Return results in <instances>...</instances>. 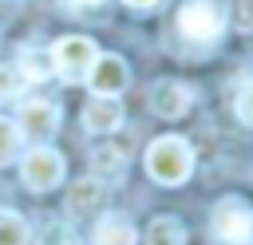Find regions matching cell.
Here are the masks:
<instances>
[{
    "label": "cell",
    "mask_w": 253,
    "mask_h": 245,
    "mask_svg": "<svg viewBox=\"0 0 253 245\" xmlns=\"http://www.w3.org/2000/svg\"><path fill=\"white\" fill-rule=\"evenodd\" d=\"M103 198H107V190H103L99 178H79V182L71 186V194H67V209H71L75 217H83V213H95V209L103 205Z\"/></svg>",
    "instance_id": "cell-11"
},
{
    "label": "cell",
    "mask_w": 253,
    "mask_h": 245,
    "mask_svg": "<svg viewBox=\"0 0 253 245\" xmlns=\"http://www.w3.org/2000/svg\"><path fill=\"white\" fill-rule=\"evenodd\" d=\"M237 119L245 126H253V79H245L241 91H237Z\"/></svg>",
    "instance_id": "cell-18"
},
{
    "label": "cell",
    "mask_w": 253,
    "mask_h": 245,
    "mask_svg": "<svg viewBox=\"0 0 253 245\" xmlns=\"http://www.w3.org/2000/svg\"><path fill=\"white\" fill-rule=\"evenodd\" d=\"M146 245H186V229L178 217H154L146 229Z\"/></svg>",
    "instance_id": "cell-13"
},
{
    "label": "cell",
    "mask_w": 253,
    "mask_h": 245,
    "mask_svg": "<svg viewBox=\"0 0 253 245\" xmlns=\"http://www.w3.org/2000/svg\"><path fill=\"white\" fill-rule=\"evenodd\" d=\"M20 178L28 190L36 194H47L63 182V154L51 150V146H32L24 158H20Z\"/></svg>",
    "instance_id": "cell-5"
},
{
    "label": "cell",
    "mask_w": 253,
    "mask_h": 245,
    "mask_svg": "<svg viewBox=\"0 0 253 245\" xmlns=\"http://www.w3.org/2000/svg\"><path fill=\"white\" fill-rule=\"evenodd\" d=\"M134 241H138V233H134V225H130L123 213L99 217V225H95V233H91V245H134Z\"/></svg>",
    "instance_id": "cell-10"
},
{
    "label": "cell",
    "mask_w": 253,
    "mask_h": 245,
    "mask_svg": "<svg viewBox=\"0 0 253 245\" xmlns=\"http://www.w3.org/2000/svg\"><path fill=\"white\" fill-rule=\"evenodd\" d=\"M20 130H16V122L12 119H0V166H8V162H16V154H20Z\"/></svg>",
    "instance_id": "cell-17"
},
{
    "label": "cell",
    "mask_w": 253,
    "mask_h": 245,
    "mask_svg": "<svg viewBox=\"0 0 253 245\" xmlns=\"http://www.w3.org/2000/svg\"><path fill=\"white\" fill-rule=\"evenodd\" d=\"M123 122V107L119 99H107V95H91V103L83 107V126L91 134H115Z\"/></svg>",
    "instance_id": "cell-9"
},
{
    "label": "cell",
    "mask_w": 253,
    "mask_h": 245,
    "mask_svg": "<svg viewBox=\"0 0 253 245\" xmlns=\"http://www.w3.org/2000/svg\"><path fill=\"white\" fill-rule=\"evenodd\" d=\"M16 130H20V138H32L36 146H47V138L59 130V111H55V103H47V99H28V103H20Z\"/></svg>",
    "instance_id": "cell-6"
},
{
    "label": "cell",
    "mask_w": 253,
    "mask_h": 245,
    "mask_svg": "<svg viewBox=\"0 0 253 245\" xmlns=\"http://www.w3.org/2000/svg\"><path fill=\"white\" fill-rule=\"evenodd\" d=\"M123 4H130V8H154L158 0H123Z\"/></svg>",
    "instance_id": "cell-21"
},
{
    "label": "cell",
    "mask_w": 253,
    "mask_h": 245,
    "mask_svg": "<svg viewBox=\"0 0 253 245\" xmlns=\"http://www.w3.org/2000/svg\"><path fill=\"white\" fill-rule=\"evenodd\" d=\"M194 103V91L182 83V79H162L150 87V111L158 119H182Z\"/></svg>",
    "instance_id": "cell-8"
},
{
    "label": "cell",
    "mask_w": 253,
    "mask_h": 245,
    "mask_svg": "<svg viewBox=\"0 0 253 245\" xmlns=\"http://www.w3.org/2000/svg\"><path fill=\"white\" fill-rule=\"evenodd\" d=\"M190 170H194V150L186 146V138L166 134L146 146V174L158 186H182L190 178Z\"/></svg>",
    "instance_id": "cell-1"
},
{
    "label": "cell",
    "mask_w": 253,
    "mask_h": 245,
    "mask_svg": "<svg viewBox=\"0 0 253 245\" xmlns=\"http://www.w3.org/2000/svg\"><path fill=\"white\" fill-rule=\"evenodd\" d=\"M87 83H91V95L115 99V95L126 91L130 67H126V59H119V55H95V63H91V71H87Z\"/></svg>",
    "instance_id": "cell-7"
},
{
    "label": "cell",
    "mask_w": 253,
    "mask_h": 245,
    "mask_svg": "<svg viewBox=\"0 0 253 245\" xmlns=\"http://www.w3.org/2000/svg\"><path fill=\"white\" fill-rule=\"evenodd\" d=\"M0 245H28V221L12 209H0Z\"/></svg>",
    "instance_id": "cell-14"
},
{
    "label": "cell",
    "mask_w": 253,
    "mask_h": 245,
    "mask_svg": "<svg viewBox=\"0 0 253 245\" xmlns=\"http://www.w3.org/2000/svg\"><path fill=\"white\" fill-rule=\"evenodd\" d=\"M178 32L194 43H213L225 32V0H186L178 8Z\"/></svg>",
    "instance_id": "cell-2"
},
{
    "label": "cell",
    "mask_w": 253,
    "mask_h": 245,
    "mask_svg": "<svg viewBox=\"0 0 253 245\" xmlns=\"http://www.w3.org/2000/svg\"><path fill=\"white\" fill-rule=\"evenodd\" d=\"M95 43L87 40V36H63V40H55L51 43V51H47V59H51V75H59L63 83H83L87 79V71H91V63H95Z\"/></svg>",
    "instance_id": "cell-3"
},
{
    "label": "cell",
    "mask_w": 253,
    "mask_h": 245,
    "mask_svg": "<svg viewBox=\"0 0 253 245\" xmlns=\"http://www.w3.org/2000/svg\"><path fill=\"white\" fill-rule=\"evenodd\" d=\"M210 233L217 245H249L253 237V209L241 198H221L210 213Z\"/></svg>",
    "instance_id": "cell-4"
},
{
    "label": "cell",
    "mask_w": 253,
    "mask_h": 245,
    "mask_svg": "<svg viewBox=\"0 0 253 245\" xmlns=\"http://www.w3.org/2000/svg\"><path fill=\"white\" fill-rule=\"evenodd\" d=\"M36 245H75V229H71L67 221L51 217V221H43V225H40Z\"/></svg>",
    "instance_id": "cell-15"
},
{
    "label": "cell",
    "mask_w": 253,
    "mask_h": 245,
    "mask_svg": "<svg viewBox=\"0 0 253 245\" xmlns=\"http://www.w3.org/2000/svg\"><path fill=\"white\" fill-rule=\"evenodd\" d=\"M20 83H24V79H20V71H16V67H8V63H0V103H4V99H12V95L20 91Z\"/></svg>",
    "instance_id": "cell-19"
},
{
    "label": "cell",
    "mask_w": 253,
    "mask_h": 245,
    "mask_svg": "<svg viewBox=\"0 0 253 245\" xmlns=\"http://www.w3.org/2000/svg\"><path fill=\"white\" fill-rule=\"evenodd\" d=\"M67 4H71V8H79V12H83V8H99V4H103V0H67Z\"/></svg>",
    "instance_id": "cell-20"
},
{
    "label": "cell",
    "mask_w": 253,
    "mask_h": 245,
    "mask_svg": "<svg viewBox=\"0 0 253 245\" xmlns=\"http://www.w3.org/2000/svg\"><path fill=\"white\" fill-rule=\"evenodd\" d=\"M126 158H130V142H95V150H91V162L99 174H119L126 166Z\"/></svg>",
    "instance_id": "cell-12"
},
{
    "label": "cell",
    "mask_w": 253,
    "mask_h": 245,
    "mask_svg": "<svg viewBox=\"0 0 253 245\" xmlns=\"http://www.w3.org/2000/svg\"><path fill=\"white\" fill-rule=\"evenodd\" d=\"M47 75H51V59H47V55H40V51H24V55H20V79L43 83Z\"/></svg>",
    "instance_id": "cell-16"
}]
</instances>
